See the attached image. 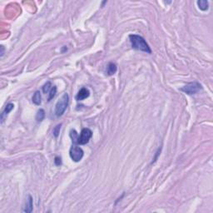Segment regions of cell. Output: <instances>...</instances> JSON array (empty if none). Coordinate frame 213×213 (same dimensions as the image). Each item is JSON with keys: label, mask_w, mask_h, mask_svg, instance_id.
<instances>
[{"label": "cell", "mask_w": 213, "mask_h": 213, "mask_svg": "<svg viewBox=\"0 0 213 213\" xmlns=\"http://www.w3.org/2000/svg\"><path fill=\"white\" fill-rule=\"evenodd\" d=\"M42 102V97H41V93L39 91L35 92V93L33 96V103H34L35 105H40Z\"/></svg>", "instance_id": "9"}, {"label": "cell", "mask_w": 213, "mask_h": 213, "mask_svg": "<svg viewBox=\"0 0 213 213\" xmlns=\"http://www.w3.org/2000/svg\"><path fill=\"white\" fill-rule=\"evenodd\" d=\"M117 70H118L117 65L115 63H110L108 65V67H107V74L108 76H112V75H113L114 73H116Z\"/></svg>", "instance_id": "8"}, {"label": "cell", "mask_w": 213, "mask_h": 213, "mask_svg": "<svg viewBox=\"0 0 213 213\" xmlns=\"http://www.w3.org/2000/svg\"><path fill=\"white\" fill-rule=\"evenodd\" d=\"M201 88H202L201 85L199 82H189L186 85H185L183 88H181V91H182L188 95H192V94H196L197 93H198Z\"/></svg>", "instance_id": "3"}, {"label": "cell", "mask_w": 213, "mask_h": 213, "mask_svg": "<svg viewBox=\"0 0 213 213\" xmlns=\"http://www.w3.org/2000/svg\"><path fill=\"white\" fill-rule=\"evenodd\" d=\"M14 105L13 103H8V104H7V106L5 107L4 110L3 111V112L1 114V122H3L4 119L7 118V114L14 109Z\"/></svg>", "instance_id": "7"}, {"label": "cell", "mask_w": 213, "mask_h": 213, "mask_svg": "<svg viewBox=\"0 0 213 213\" xmlns=\"http://www.w3.org/2000/svg\"><path fill=\"white\" fill-rule=\"evenodd\" d=\"M92 137H93V132L89 128H83L82 130L81 134L78 137L77 144L85 145L89 142V140L91 139Z\"/></svg>", "instance_id": "4"}, {"label": "cell", "mask_w": 213, "mask_h": 213, "mask_svg": "<svg viewBox=\"0 0 213 213\" xmlns=\"http://www.w3.org/2000/svg\"><path fill=\"white\" fill-rule=\"evenodd\" d=\"M45 118V111L44 109H40L37 111V115H36V120L37 122H42Z\"/></svg>", "instance_id": "12"}, {"label": "cell", "mask_w": 213, "mask_h": 213, "mask_svg": "<svg viewBox=\"0 0 213 213\" xmlns=\"http://www.w3.org/2000/svg\"><path fill=\"white\" fill-rule=\"evenodd\" d=\"M52 88V86L51 82H47L44 86H43V92H44V93H48L50 92Z\"/></svg>", "instance_id": "13"}, {"label": "cell", "mask_w": 213, "mask_h": 213, "mask_svg": "<svg viewBox=\"0 0 213 213\" xmlns=\"http://www.w3.org/2000/svg\"><path fill=\"white\" fill-rule=\"evenodd\" d=\"M0 48H1V52H0V53H1V54H0V56H1V57H3V54H4V47H3V46H1Z\"/></svg>", "instance_id": "18"}, {"label": "cell", "mask_w": 213, "mask_h": 213, "mask_svg": "<svg viewBox=\"0 0 213 213\" xmlns=\"http://www.w3.org/2000/svg\"><path fill=\"white\" fill-rule=\"evenodd\" d=\"M70 137H71V139L73 140V142L74 143H77V141H78V133L77 132L75 131V130H71L70 131Z\"/></svg>", "instance_id": "14"}, {"label": "cell", "mask_w": 213, "mask_h": 213, "mask_svg": "<svg viewBox=\"0 0 213 213\" xmlns=\"http://www.w3.org/2000/svg\"><path fill=\"white\" fill-rule=\"evenodd\" d=\"M68 103H69V96L67 93H64L58 101L55 106V115L57 117H61L63 115L67 108Z\"/></svg>", "instance_id": "2"}, {"label": "cell", "mask_w": 213, "mask_h": 213, "mask_svg": "<svg viewBox=\"0 0 213 213\" xmlns=\"http://www.w3.org/2000/svg\"><path fill=\"white\" fill-rule=\"evenodd\" d=\"M129 39H130V42L132 44V47L134 49L144 52H147L149 54L152 53V50H151L149 45L147 44L146 40L142 36L137 35V34H131V35H129Z\"/></svg>", "instance_id": "1"}, {"label": "cell", "mask_w": 213, "mask_h": 213, "mask_svg": "<svg viewBox=\"0 0 213 213\" xmlns=\"http://www.w3.org/2000/svg\"><path fill=\"white\" fill-rule=\"evenodd\" d=\"M61 126L62 124H59L57 125L54 128H53V131H52V133H53V136L55 137H58L59 135V132H60V129H61Z\"/></svg>", "instance_id": "16"}, {"label": "cell", "mask_w": 213, "mask_h": 213, "mask_svg": "<svg viewBox=\"0 0 213 213\" xmlns=\"http://www.w3.org/2000/svg\"><path fill=\"white\" fill-rule=\"evenodd\" d=\"M54 162H55V165L56 166H60L62 164V160H61V157H55V160H54Z\"/></svg>", "instance_id": "17"}, {"label": "cell", "mask_w": 213, "mask_h": 213, "mask_svg": "<svg viewBox=\"0 0 213 213\" xmlns=\"http://www.w3.org/2000/svg\"><path fill=\"white\" fill-rule=\"evenodd\" d=\"M24 212L30 213L33 212V198L31 196H29V200L26 203V206H25V209L23 210Z\"/></svg>", "instance_id": "10"}, {"label": "cell", "mask_w": 213, "mask_h": 213, "mask_svg": "<svg viewBox=\"0 0 213 213\" xmlns=\"http://www.w3.org/2000/svg\"><path fill=\"white\" fill-rule=\"evenodd\" d=\"M69 155L70 157L72 158V160L75 162H80L82 158L83 157L84 152L82 151L81 147H77V146H73L71 147L70 151H69Z\"/></svg>", "instance_id": "5"}, {"label": "cell", "mask_w": 213, "mask_h": 213, "mask_svg": "<svg viewBox=\"0 0 213 213\" xmlns=\"http://www.w3.org/2000/svg\"><path fill=\"white\" fill-rule=\"evenodd\" d=\"M90 95V92L88 88H82L79 90V92L78 93V94L76 96V100L77 101H82L84 99H86Z\"/></svg>", "instance_id": "6"}, {"label": "cell", "mask_w": 213, "mask_h": 213, "mask_svg": "<svg viewBox=\"0 0 213 213\" xmlns=\"http://www.w3.org/2000/svg\"><path fill=\"white\" fill-rule=\"evenodd\" d=\"M197 5H198L199 8L202 11L207 10L208 7H209L208 1H206V0H199V1H197Z\"/></svg>", "instance_id": "11"}, {"label": "cell", "mask_w": 213, "mask_h": 213, "mask_svg": "<svg viewBox=\"0 0 213 213\" xmlns=\"http://www.w3.org/2000/svg\"><path fill=\"white\" fill-rule=\"evenodd\" d=\"M56 93H57V87L56 86H53L52 89L50 90V92H49V97H48V101H51L52 99L55 97L56 95Z\"/></svg>", "instance_id": "15"}]
</instances>
